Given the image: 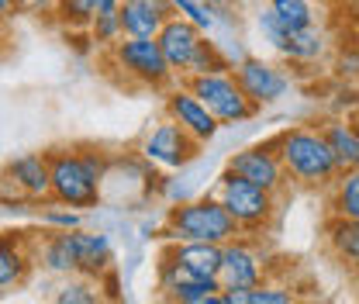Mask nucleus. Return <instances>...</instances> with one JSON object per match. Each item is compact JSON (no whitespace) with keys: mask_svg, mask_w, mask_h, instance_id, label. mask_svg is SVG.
Segmentation results:
<instances>
[{"mask_svg":"<svg viewBox=\"0 0 359 304\" xmlns=\"http://www.w3.org/2000/svg\"><path fill=\"white\" fill-rule=\"evenodd\" d=\"M276 152L283 159V170L294 176L297 183H308V187H321V183H332L339 170V159L325 138V131H311V128H290L276 138Z\"/></svg>","mask_w":359,"mask_h":304,"instance_id":"nucleus-1","label":"nucleus"},{"mask_svg":"<svg viewBox=\"0 0 359 304\" xmlns=\"http://www.w3.org/2000/svg\"><path fill=\"white\" fill-rule=\"evenodd\" d=\"M238 225L228 215L218 197H201V201H187L170 211L166 218V239L170 242H218L228 246L231 239H238Z\"/></svg>","mask_w":359,"mask_h":304,"instance_id":"nucleus-2","label":"nucleus"},{"mask_svg":"<svg viewBox=\"0 0 359 304\" xmlns=\"http://www.w3.org/2000/svg\"><path fill=\"white\" fill-rule=\"evenodd\" d=\"M52 201L66 208H93L100 201L104 159L93 152H48Z\"/></svg>","mask_w":359,"mask_h":304,"instance_id":"nucleus-3","label":"nucleus"},{"mask_svg":"<svg viewBox=\"0 0 359 304\" xmlns=\"http://www.w3.org/2000/svg\"><path fill=\"white\" fill-rule=\"evenodd\" d=\"M187 87L194 90L208 111L222 121V125H235V121H245L259 111L256 100H249V93L238 87L235 73H211V77H190Z\"/></svg>","mask_w":359,"mask_h":304,"instance_id":"nucleus-4","label":"nucleus"},{"mask_svg":"<svg viewBox=\"0 0 359 304\" xmlns=\"http://www.w3.org/2000/svg\"><path fill=\"white\" fill-rule=\"evenodd\" d=\"M218 201L228 208V215L235 218V225L242 232H256L273 218V194L256 187V183H249V180H242V176L228 173V170L222 176Z\"/></svg>","mask_w":359,"mask_h":304,"instance_id":"nucleus-5","label":"nucleus"},{"mask_svg":"<svg viewBox=\"0 0 359 304\" xmlns=\"http://www.w3.org/2000/svg\"><path fill=\"white\" fill-rule=\"evenodd\" d=\"M114 59L128 77L149 84V87H163L173 77V70H170V62H166L156 39H125V42L114 45Z\"/></svg>","mask_w":359,"mask_h":304,"instance_id":"nucleus-6","label":"nucleus"},{"mask_svg":"<svg viewBox=\"0 0 359 304\" xmlns=\"http://www.w3.org/2000/svg\"><path fill=\"white\" fill-rule=\"evenodd\" d=\"M228 173L242 176V180L263 187L269 194H276L283 187L287 170H283V159H280V152L273 145H249V149H242V152H235L228 159Z\"/></svg>","mask_w":359,"mask_h":304,"instance_id":"nucleus-7","label":"nucleus"},{"mask_svg":"<svg viewBox=\"0 0 359 304\" xmlns=\"http://www.w3.org/2000/svg\"><path fill=\"white\" fill-rule=\"evenodd\" d=\"M166 114H170V121H177L190 138H197L201 145L211 142V138L218 135V125H222V121L208 111V104H204L190 87H177L173 93H170V100H166Z\"/></svg>","mask_w":359,"mask_h":304,"instance_id":"nucleus-8","label":"nucleus"},{"mask_svg":"<svg viewBox=\"0 0 359 304\" xmlns=\"http://www.w3.org/2000/svg\"><path fill=\"white\" fill-rule=\"evenodd\" d=\"M222 280L197 277L187 266H180L173 256H163V263H159V294L170 304H187L197 301V298H208V294H222Z\"/></svg>","mask_w":359,"mask_h":304,"instance_id":"nucleus-9","label":"nucleus"},{"mask_svg":"<svg viewBox=\"0 0 359 304\" xmlns=\"http://www.w3.org/2000/svg\"><path fill=\"white\" fill-rule=\"evenodd\" d=\"M222 287L224 291H256L263 284V260L259 253L242 242V239H231L224 246V263H222Z\"/></svg>","mask_w":359,"mask_h":304,"instance_id":"nucleus-10","label":"nucleus"},{"mask_svg":"<svg viewBox=\"0 0 359 304\" xmlns=\"http://www.w3.org/2000/svg\"><path fill=\"white\" fill-rule=\"evenodd\" d=\"M156 42H159V48H163L170 70L187 77V70H190L197 48L204 45V35H201V28H197L194 21H187V18H170V21L163 25V32H159Z\"/></svg>","mask_w":359,"mask_h":304,"instance_id":"nucleus-11","label":"nucleus"},{"mask_svg":"<svg viewBox=\"0 0 359 304\" xmlns=\"http://www.w3.org/2000/svg\"><path fill=\"white\" fill-rule=\"evenodd\" d=\"M197 145H201V142L190 138L177 121H163L159 128L145 138V156L156 159V163H163V166H183V163L194 159Z\"/></svg>","mask_w":359,"mask_h":304,"instance_id":"nucleus-12","label":"nucleus"},{"mask_svg":"<svg viewBox=\"0 0 359 304\" xmlns=\"http://www.w3.org/2000/svg\"><path fill=\"white\" fill-rule=\"evenodd\" d=\"M235 80H238V87L249 93V100H256V104H269V100L283 97L287 87H290L287 77L276 66L263 62V59H242L235 66Z\"/></svg>","mask_w":359,"mask_h":304,"instance_id":"nucleus-13","label":"nucleus"},{"mask_svg":"<svg viewBox=\"0 0 359 304\" xmlns=\"http://www.w3.org/2000/svg\"><path fill=\"white\" fill-rule=\"evenodd\" d=\"M173 0H125L121 25L128 39H159L163 25L173 18Z\"/></svg>","mask_w":359,"mask_h":304,"instance_id":"nucleus-14","label":"nucleus"},{"mask_svg":"<svg viewBox=\"0 0 359 304\" xmlns=\"http://www.w3.org/2000/svg\"><path fill=\"white\" fill-rule=\"evenodd\" d=\"M7 180H11L28 201L52 197V166H48V156L25 152V156L11 159V163H7Z\"/></svg>","mask_w":359,"mask_h":304,"instance_id":"nucleus-15","label":"nucleus"},{"mask_svg":"<svg viewBox=\"0 0 359 304\" xmlns=\"http://www.w3.org/2000/svg\"><path fill=\"white\" fill-rule=\"evenodd\" d=\"M166 256H173L180 266H187L197 277L218 280L224 263V246H218V242H173V249Z\"/></svg>","mask_w":359,"mask_h":304,"instance_id":"nucleus-16","label":"nucleus"},{"mask_svg":"<svg viewBox=\"0 0 359 304\" xmlns=\"http://www.w3.org/2000/svg\"><path fill=\"white\" fill-rule=\"evenodd\" d=\"M42 266L48 273H80V249H76V232H55L42 246Z\"/></svg>","mask_w":359,"mask_h":304,"instance_id":"nucleus-17","label":"nucleus"},{"mask_svg":"<svg viewBox=\"0 0 359 304\" xmlns=\"http://www.w3.org/2000/svg\"><path fill=\"white\" fill-rule=\"evenodd\" d=\"M321 131H325V138H328V145H332V152H335V159H339V170H342V173L359 170V131H356V125L332 121V125H325Z\"/></svg>","mask_w":359,"mask_h":304,"instance_id":"nucleus-18","label":"nucleus"},{"mask_svg":"<svg viewBox=\"0 0 359 304\" xmlns=\"http://www.w3.org/2000/svg\"><path fill=\"white\" fill-rule=\"evenodd\" d=\"M76 249H80V273L97 277L111 263V242L100 232H80L76 228Z\"/></svg>","mask_w":359,"mask_h":304,"instance_id":"nucleus-19","label":"nucleus"},{"mask_svg":"<svg viewBox=\"0 0 359 304\" xmlns=\"http://www.w3.org/2000/svg\"><path fill=\"white\" fill-rule=\"evenodd\" d=\"M328 246L342 263L359 266V221L353 218H335L328 225Z\"/></svg>","mask_w":359,"mask_h":304,"instance_id":"nucleus-20","label":"nucleus"},{"mask_svg":"<svg viewBox=\"0 0 359 304\" xmlns=\"http://www.w3.org/2000/svg\"><path fill=\"white\" fill-rule=\"evenodd\" d=\"M332 211H335V218L359 221V170L339 173L335 190H332Z\"/></svg>","mask_w":359,"mask_h":304,"instance_id":"nucleus-21","label":"nucleus"},{"mask_svg":"<svg viewBox=\"0 0 359 304\" xmlns=\"http://www.w3.org/2000/svg\"><path fill=\"white\" fill-rule=\"evenodd\" d=\"M283 55H290V59H318L321 55V35L314 32V28H304V32H283V39L276 45Z\"/></svg>","mask_w":359,"mask_h":304,"instance_id":"nucleus-22","label":"nucleus"},{"mask_svg":"<svg viewBox=\"0 0 359 304\" xmlns=\"http://www.w3.org/2000/svg\"><path fill=\"white\" fill-rule=\"evenodd\" d=\"M269 11L276 14V21L287 32H304V28H311V21H314L308 0H269Z\"/></svg>","mask_w":359,"mask_h":304,"instance_id":"nucleus-23","label":"nucleus"},{"mask_svg":"<svg viewBox=\"0 0 359 304\" xmlns=\"http://www.w3.org/2000/svg\"><path fill=\"white\" fill-rule=\"evenodd\" d=\"M25 270H28V256L18 249V242L4 239V246H0V287L4 291L18 287L25 280Z\"/></svg>","mask_w":359,"mask_h":304,"instance_id":"nucleus-24","label":"nucleus"},{"mask_svg":"<svg viewBox=\"0 0 359 304\" xmlns=\"http://www.w3.org/2000/svg\"><path fill=\"white\" fill-rule=\"evenodd\" d=\"M231 70V62L222 55V48L215 42H208L197 48V55H194V62H190V70H187V80L190 77H211V73H228Z\"/></svg>","mask_w":359,"mask_h":304,"instance_id":"nucleus-25","label":"nucleus"},{"mask_svg":"<svg viewBox=\"0 0 359 304\" xmlns=\"http://www.w3.org/2000/svg\"><path fill=\"white\" fill-rule=\"evenodd\" d=\"M93 42L100 45H118V39H125V25H121V11H107L93 18Z\"/></svg>","mask_w":359,"mask_h":304,"instance_id":"nucleus-26","label":"nucleus"},{"mask_svg":"<svg viewBox=\"0 0 359 304\" xmlns=\"http://www.w3.org/2000/svg\"><path fill=\"white\" fill-rule=\"evenodd\" d=\"M52 304H104L100 291H93L87 280H66L59 291H55V301Z\"/></svg>","mask_w":359,"mask_h":304,"instance_id":"nucleus-27","label":"nucleus"},{"mask_svg":"<svg viewBox=\"0 0 359 304\" xmlns=\"http://www.w3.org/2000/svg\"><path fill=\"white\" fill-rule=\"evenodd\" d=\"M59 18L73 28H83V25H93L97 18V0H59Z\"/></svg>","mask_w":359,"mask_h":304,"instance_id":"nucleus-28","label":"nucleus"},{"mask_svg":"<svg viewBox=\"0 0 359 304\" xmlns=\"http://www.w3.org/2000/svg\"><path fill=\"white\" fill-rule=\"evenodd\" d=\"M252 304H297V301H294V294H290L287 287L263 280V284L252 291Z\"/></svg>","mask_w":359,"mask_h":304,"instance_id":"nucleus-29","label":"nucleus"},{"mask_svg":"<svg viewBox=\"0 0 359 304\" xmlns=\"http://www.w3.org/2000/svg\"><path fill=\"white\" fill-rule=\"evenodd\" d=\"M173 7H177L187 21H194L201 32H208V28H211V21H215V18H211V14H208L201 4H197V0H173Z\"/></svg>","mask_w":359,"mask_h":304,"instance_id":"nucleus-30","label":"nucleus"},{"mask_svg":"<svg viewBox=\"0 0 359 304\" xmlns=\"http://www.w3.org/2000/svg\"><path fill=\"white\" fill-rule=\"evenodd\" d=\"M42 221L45 225H55L59 232H76L83 218H80V211H45Z\"/></svg>","mask_w":359,"mask_h":304,"instance_id":"nucleus-31","label":"nucleus"},{"mask_svg":"<svg viewBox=\"0 0 359 304\" xmlns=\"http://www.w3.org/2000/svg\"><path fill=\"white\" fill-rule=\"evenodd\" d=\"M222 304H252V291H222Z\"/></svg>","mask_w":359,"mask_h":304,"instance_id":"nucleus-32","label":"nucleus"},{"mask_svg":"<svg viewBox=\"0 0 359 304\" xmlns=\"http://www.w3.org/2000/svg\"><path fill=\"white\" fill-rule=\"evenodd\" d=\"M187 304H222V294H208V298H197V301H187Z\"/></svg>","mask_w":359,"mask_h":304,"instance_id":"nucleus-33","label":"nucleus"},{"mask_svg":"<svg viewBox=\"0 0 359 304\" xmlns=\"http://www.w3.org/2000/svg\"><path fill=\"white\" fill-rule=\"evenodd\" d=\"M18 4H25V7H35V4H42V0H18Z\"/></svg>","mask_w":359,"mask_h":304,"instance_id":"nucleus-34","label":"nucleus"},{"mask_svg":"<svg viewBox=\"0 0 359 304\" xmlns=\"http://www.w3.org/2000/svg\"><path fill=\"white\" fill-rule=\"evenodd\" d=\"M346 4H349V7H359V0H346Z\"/></svg>","mask_w":359,"mask_h":304,"instance_id":"nucleus-35","label":"nucleus"},{"mask_svg":"<svg viewBox=\"0 0 359 304\" xmlns=\"http://www.w3.org/2000/svg\"><path fill=\"white\" fill-rule=\"evenodd\" d=\"M353 125H356V131H359V114H356V118H353Z\"/></svg>","mask_w":359,"mask_h":304,"instance_id":"nucleus-36","label":"nucleus"},{"mask_svg":"<svg viewBox=\"0 0 359 304\" xmlns=\"http://www.w3.org/2000/svg\"><path fill=\"white\" fill-rule=\"evenodd\" d=\"M356 280H359V266H356Z\"/></svg>","mask_w":359,"mask_h":304,"instance_id":"nucleus-37","label":"nucleus"}]
</instances>
